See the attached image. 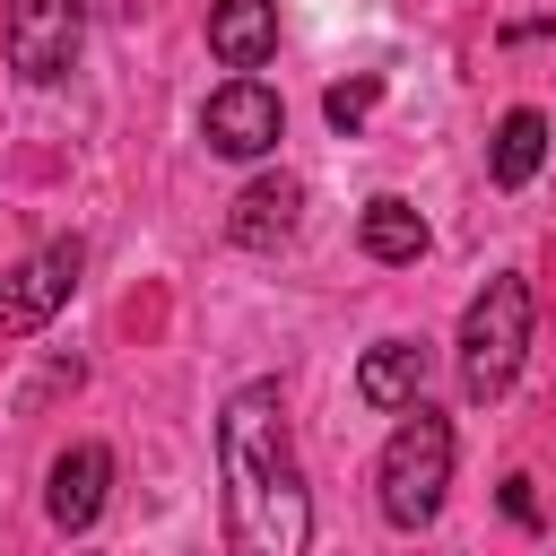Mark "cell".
I'll list each match as a JSON object with an SVG mask.
<instances>
[{
  "instance_id": "1",
  "label": "cell",
  "mask_w": 556,
  "mask_h": 556,
  "mask_svg": "<svg viewBox=\"0 0 556 556\" xmlns=\"http://www.w3.org/2000/svg\"><path fill=\"white\" fill-rule=\"evenodd\" d=\"M217 478H226V530L252 556H304L313 539V495L295 469L287 400L278 382H243L217 417Z\"/></svg>"
},
{
  "instance_id": "2",
  "label": "cell",
  "mask_w": 556,
  "mask_h": 556,
  "mask_svg": "<svg viewBox=\"0 0 556 556\" xmlns=\"http://www.w3.org/2000/svg\"><path fill=\"white\" fill-rule=\"evenodd\" d=\"M443 486H452V417L408 400V417L391 426V443L374 460V504L391 530H426L443 513Z\"/></svg>"
},
{
  "instance_id": "3",
  "label": "cell",
  "mask_w": 556,
  "mask_h": 556,
  "mask_svg": "<svg viewBox=\"0 0 556 556\" xmlns=\"http://www.w3.org/2000/svg\"><path fill=\"white\" fill-rule=\"evenodd\" d=\"M521 348H530V278H486L460 313V391L469 400H504L513 374H521Z\"/></svg>"
},
{
  "instance_id": "4",
  "label": "cell",
  "mask_w": 556,
  "mask_h": 556,
  "mask_svg": "<svg viewBox=\"0 0 556 556\" xmlns=\"http://www.w3.org/2000/svg\"><path fill=\"white\" fill-rule=\"evenodd\" d=\"M78 35H87V0H9L0 52H9V70L26 87H52V78H70Z\"/></svg>"
},
{
  "instance_id": "5",
  "label": "cell",
  "mask_w": 556,
  "mask_h": 556,
  "mask_svg": "<svg viewBox=\"0 0 556 556\" xmlns=\"http://www.w3.org/2000/svg\"><path fill=\"white\" fill-rule=\"evenodd\" d=\"M200 139H208L217 156H269V148L287 139V104H278L252 70H235V78L200 104Z\"/></svg>"
},
{
  "instance_id": "6",
  "label": "cell",
  "mask_w": 556,
  "mask_h": 556,
  "mask_svg": "<svg viewBox=\"0 0 556 556\" xmlns=\"http://www.w3.org/2000/svg\"><path fill=\"white\" fill-rule=\"evenodd\" d=\"M78 269H87V243H78V235H70V243H43V252H26V261H17V278L0 287V321H9V330H43V321L70 304Z\"/></svg>"
},
{
  "instance_id": "7",
  "label": "cell",
  "mask_w": 556,
  "mask_h": 556,
  "mask_svg": "<svg viewBox=\"0 0 556 556\" xmlns=\"http://www.w3.org/2000/svg\"><path fill=\"white\" fill-rule=\"evenodd\" d=\"M104 486H113V452L104 443H70L61 460H52V486H43V513H52V530H96V513H104Z\"/></svg>"
},
{
  "instance_id": "8",
  "label": "cell",
  "mask_w": 556,
  "mask_h": 556,
  "mask_svg": "<svg viewBox=\"0 0 556 556\" xmlns=\"http://www.w3.org/2000/svg\"><path fill=\"white\" fill-rule=\"evenodd\" d=\"M295 217H304V182H287V174H261V182H243V191H235V217H226V235H235L243 252H278V243L295 235Z\"/></svg>"
},
{
  "instance_id": "9",
  "label": "cell",
  "mask_w": 556,
  "mask_h": 556,
  "mask_svg": "<svg viewBox=\"0 0 556 556\" xmlns=\"http://www.w3.org/2000/svg\"><path fill=\"white\" fill-rule=\"evenodd\" d=\"M208 52L226 70H261L278 52V0H217L208 9Z\"/></svg>"
},
{
  "instance_id": "10",
  "label": "cell",
  "mask_w": 556,
  "mask_h": 556,
  "mask_svg": "<svg viewBox=\"0 0 556 556\" xmlns=\"http://www.w3.org/2000/svg\"><path fill=\"white\" fill-rule=\"evenodd\" d=\"M356 243H365V261H382V269H408V261H426V217H417V200H400V191H382V200H365V217H356Z\"/></svg>"
},
{
  "instance_id": "11",
  "label": "cell",
  "mask_w": 556,
  "mask_h": 556,
  "mask_svg": "<svg viewBox=\"0 0 556 556\" xmlns=\"http://www.w3.org/2000/svg\"><path fill=\"white\" fill-rule=\"evenodd\" d=\"M426 391V339H374L356 365V400L365 408H408Z\"/></svg>"
},
{
  "instance_id": "12",
  "label": "cell",
  "mask_w": 556,
  "mask_h": 556,
  "mask_svg": "<svg viewBox=\"0 0 556 556\" xmlns=\"http://www.w3.org/2000/svg\"><path fill=\"white\" fill-rule=\"evenodd\" d=\"M486 165H495L504 191H521V182L547 165V113H539V104H513V113L495 122V156H486Z\"/></svg>"
},
{
  "instance_id": "13",
  "label": "cell",
  "mask_w": 556,
  "mask_h": 556,
  "mask_svg": "<svg viewBox=\"0 0 556 556\" xmlns=\"http://www.w3.org/2000/svg\"><path fill=\"white\" fill-rule=\"evenodd\" d=\"M374 104H382V78H374V70H356V78H339V87L321 96V113H330V130H356V122H365Z\"/></svg>"
},
{
  "instance_id": "14",
  "label": "cell",
  "mask_w": 556,
  "mask_h": 556,
  "mask_svg": "<svg viewBox=\"0 0 556 556\" xmlns=\"http://www.w3.org/2000/svg\"><path fill=\"white\" fill-rule=\"evenodd\" d=\"M504 513H513V521H521V530H530V521H539V495H530V478H504Z\"/></svg>"
}]
</instances>
